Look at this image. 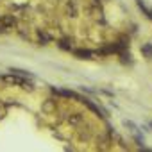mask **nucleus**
<instances>
[{
  "instance_id": "5",
  "label": "nucleus",
  "mask_w": 152,
  "mask_h": 152,
  "mask_svg": "<svg viewBox=\"0 0 152 152\" xmlns=\"http://www.w3.org/2000/svg\"><path fill=\"white\" fill-rule=\"evenodd\" d=\"M0 16H2V22H4V25H6L7 31H9V29H16V25H18V18H16L15 15L7 13V15H0Z\"/></svg>"
},
{
  "instance_id": "10",
  "label": "nucleus",
  "mask_w": 152,
  "mask_h": 152,
  "mask_svg": "<svg viewBox=\"0 0 152 152\" xmlns=\"http://www.w3.org/2000/svg\"><path fill=\"white\" fill-rule=\"evenodd\" d=\"M0 32H7V29H6V25L2 22V16H0Z\"/></svg>"
},
{
  "instance_id": "3",
  "label": "nucleus",
  "mask_w": 152,
  "mask_h": 152,
  "mask_svg": "<svg viewBox=\"0 0 152 152\" xmlns=\"http://www.w3.org/2000/svg\"><path fill=\"white\" fill-rule=\"evenodd\" d=\"M52 93L54 95H59V97H64V99H73V100H79L81 102V95H77L75 91H72V90H56V88H52Z\"/></svg>"
},
{
  "instance_id": "9",
  "label": "nucleus",
  "mask_w": 152,
  "mask_h": 152,
  "mask_svg": "<svg viewBox=\"0 0 152 152\" xmlns=\"http://www.w3.org/2000/svg\"><path fill=\"white\" fill-rule=\"evenodd\" d=\"M56 106H57V102L56 100H52V99H48L45 104H43V109L48 113V111H56Z\"/></svg>"
},
{
  "instance_id": "13",
  "label": "nucleus",
  "mask_w": 152,
  "mask_h": 152,
  "mask_svg": "<svg viewBox=\"0 0 152 152\" xmlns=\"http://www.w3.org/2000/svg\"><path fill=\"white\" fill-rule=\"evenodd\" d=\"M136 2H138V0H136Z\"/></svg>"
},
{
  "instance_id": "2",
  "label": "nucleus",
  "mask_w": 152,
  "mask_h": 152,
  "mask_svg": "<svg viewBox=\"0 0 152 152\" xmlns=\"http://www.w3.org/2000/svg\"><path fill=\"white\" fill-rule=\"evenodd\" d=\"M64 15L72 20L81 16V2L79 0H66L64 2Z\"/></svg>"
},
{
  "instance_id": "6",
  "label": "nucleus",
  "mask_w": 152,
  "mask_h": 152,
  "mask_svg": "<svg viewBox=\"0 0 152 152\" xmlns=\"http://www.w3.org/2000/svg\"><path fill=\"white\" fill-rule=\"evenodd\" d=\"M57 45H59V48H63V50H66V52H72V50H73V38H70V36L61 38V39L57 41Z\"/></svg>"
},
{
  "instance_id": "11",
  "label": "nucleus",
  "mask_w": 152,
  "mask_h": 152,
  "mask_svg": "<svg viewBox=\"0 0 152 152\" xmlns=\"http://www.w3.org/2000/svg\"><path fill=\"white\" fill-rule=\"evenodd\" d=\"M148 18L152 20V9H148Z\"/></svg>"
},
{
  "instance_id": "1",
  "label": "nucleus",
  "mask_w": 152,
  "mask_h": 152,
  "mask_svg": "<svg viewBox=\"0 0 152 152\" xmlns=\"http://www.w3.org/2000/svg\"><path fill=\"white\" fill-rule=\"evenodd\" d=\"M4 81L9 83V84L20 86V88H23V90H29V91L34 90V84H32L31 81H27V77H23V75H18V73H9V75H6Z\"/></svg>"
},
{
  "instance_id": "4",
  "label": "nucleus",
  "mask_w": 152,
  "mask_h": 152,
  "mask_svg": "<svg viewBox=\"0 0 152 152\" xmlns=\"http://www.w3.org/2000/svg\"><path fill=\"white\" fill-rule=\"evenodd\" d=\"M72 52L77 59H93L95 56V50H90V48H73Z\"/></svg>"
},
{
  "instance_id": "8",
  "label": "nucleus",
  "mask_w": 152,
  "mask_h": 152,
  "mask_svg": "<svg viewBox=\"0 0 152 152\" xmlns=\"http://www.w3.org/2000/svg\"><path fill=\"white\" fill-rule=\"evenodd\" d=\"M141 54H143L145 57L152 59V43H145V45L141 47Z\"/></svg>"
},
{
  "instance_id": "12",
  "label": "nucleus",
  "mask_w": 152,
  "mask_h": 152,
  "mask_svg": "<svg viewBox=\"0 0 152 152\" xmlns=\"http://www.w3.org/2000/svg\"><path fill=\"white\" fill-rule=\"evenodd\" d=\"M150 127H152V122H150Z\"/></svg>"
},
{
  "instance_id": "7",
  "label": "nucleus",
  "mask_w": 152,
  "mask_h": 152,
  "mask_svg": "<svg viewBox=\"0 0 152 152\" xmlns=\"http://www.w3.org/2000/svg\"><path fill=\"white\" fill-rule=\"evenodd\" d=\"M36 34H38V39H39V43H41V45H47V43H50V41H52V36H50L45 29H38V31H36Z\"/></svg>"
}]
</instances>
